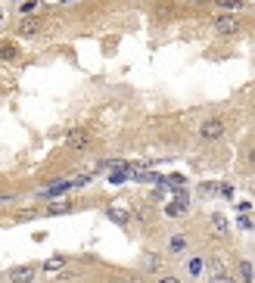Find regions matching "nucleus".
Here are the masks:
<instances>
[{
    "label": "nucleus",
    "instance_id": "aec40b11",
    "mask_svg": "<svg viewBox=\"0 0 255 283\" xmlns=\"http://www.w3.org/2000/svg\"><path fill=\"white\" fill-rule=\"evenodd\" d=\"M159 283H181V280H177V277H171V274H168V277H162Z\"/></svg>",
    "mask_w": 255,
    "mask_h": 283
},
{
    "label": "nucleus",
    "instance_id": "dca6fc26",
    "mask_svg": "<svg viewBox=\"0 0 255 283\" xmlns=\"http://www.w3.org/2000/svg\"><path fill=\"white\" fill-rule=\"evenodd\" d=\"M109 218H115L118 224H125V221H128V215H125L122 209H109Z\"/></svg>",
    "mask_w": 255,
    "mask_h": 283
},
{
    "label": "nucleus",
    "instance_id": "0eeeda50",
    "mask_svg": "<svg viewBox=\"0 0 255 283\" xmlns=\"http://www.w3.org/2000/svg\"><path fill=\"white\" fill-rule=\"evenodd\" d=\"M63 268H65V259H63V255H53V259H47L44 264H41V271H47V274L63 271Z\"/></svg>",
    "mask_w": 255,
    "mask_h": 283
},
{
    "label": "nucleus",
    "instance_id": "1a4fd4ad",
    "mask_svg": "<svg viewBox=\"0 0 255 283\" xmlns=\"http://www.w3.org/2000/svg\"><path fill=\"white\" fill-rule=\"evenodd\" d=\"M38 31H41V22L38 19H25L19 25V34H25V38H28V34H38Z\"/></svg>",
    "mask_w": 255,
    "mask_h": 283
},
{
    "label": "nucleus",
    "instance_id": "423d86ee",
    "mask_svg": "<svg viewBox=\"0 0 255 283\" xmlns=\"http://www.w3.org/2000/svg\"><path fill=\"white\" fill-rule=\"evenodd\" d=\"M168 252H171V255H184L187 252V237L174 234L171 239H168Z\"/></svg>",
    "mask_w": 255,
    "mask_h": 283
},
{
    "label": "nucleus",
    "instance_id": "6ab92c4d",
    "mask_svg": "<svg viewBox=\"0 0 255 283\" xmlns=\"http://www.w3.org/2000/svg\"><path fill=\"white\" fill-rule=\"evenodd\" d=\"M13 199H16L13 193H0V205H6V202H13Z\"/></svg>",
    "mask_w": 255,
    "mask_h": 283
},
{
    "label": "nucleus",
    "instance_id": "39448f33",
    "mask_svg": "<svg viewBox=\"0 0 255 283\" xmlns=\"http://www.w3.org/2000/svg\"><path fill=\"white\" fill-rule=\"evenodd\" d=\"M0 59H3V63H16V59H19V47H16L13 41H3V44H0Z\"/></svg>",
    "mask_w": 255,
    "mask_h": 283
},
{
    "label": "nucleus",
    "instance_id": "ddd939ff",
    "mask_svg": "<svg viewBox=\"0 0 255 283\" xmlns=\"http://www.w3.org/2000/svg\"><path fill=\"white\" fill-rule=\"evenodd\" d=\"M218 6L227 10V13H231V10H243V0H218Z\"/></svg>",
    "mask_w": 255,
    "mask_h": 283
},
{
    "label": "nucleus",
    "instance_id": "f8f14e48",
    "mask_svg": "<svg viewBox=\"0 0 255 283\" xmlns=\"http://www.w3.org/2000/svg\"><path fill=\"white\" fill-rule=\"evenodd\" d=\"M159 264H162V261H159V255H152V252H147V255H143V268H149V271H156V268H159Z\"/></svg>",
    "mask_w": 255,
    "mask_h": 283
},
{
    "label": "nucleus",
    "instance_id": "2eb2a0df",
    "mask_svg": "<svg viewBox=\"0 0 255 283\" xmlns=\"http://www.w3.org/2000/svg\"><path fill=\"white\" fill-rule=\"evenodd\" d=\"M209 283H236V280L231 277V274H224V271H218V274H212V277H209Z\"/></svg>",
    "mask_w": 255,
    "mask_h": 283
},
{
    "label": "nucleus",
    "instance_id": "f3484780",
    "mask_svg": "<svg viewBox=\"0 0 255 283\" xmlns=\"http://www.w3.org/2000/svg\"><path fill=\"white\" fill-rule=\"evenodd\" d=\"M199 271H202V261H199V259H193V261H190V274H193V277H196Z\"/></svg>",
    "mask_w": 255,
    "mask_h": 283
},
{
    "label": "nucleus",
    "instance_id": "7ed1b4c3",
    "mask_svg": "<svg viewBox=\"0 0 255 283\" xmlns=\"http://www.w3.org/2000/svg\"><path fill=\"white\" fill-rule=\"evenodd\" d=\"M65 147H69V150H87L90 147V131H84V128H72V131L65 134Z\"/></svg>",
    "mask_w": 255,
    "mask_h": 283
},
{
    "label": "nucleus",
    "instance_id": "4be33fe9",
    "mask_svg": "<svg viewBox=\"0 0 255 283\" xmlns=\"http://www.w3.org/2000/svg\"><path fill=\"white\" fill-rule=\"evenodd\" d=\"M0 280H3V277H0Z\"/></svg>",
    "mask_w": 255,
    "mask_h": 283
},
{
    "label": "nucleus",
    "instance_id": "9d476101",
    "mask_svg": "<svg viewBox=\"0 0 255 283\" xmlns=\"http://www.w3.org/2000/svg\"><path fill=\"white\" fill-rule=\"evenodd\" d=\"M65 212H72V202H50L47 205V215H65Z\"/></svg>",
    "mask_w": 255,
    "mask_h": 283
},
{
    "label": "nucleus",
    "instance_id": "6e6552de",
    "mask_svg": "<svg viewBox=\"0 0 255 283\" xmlns=\"http://www.w3.org/2000/svg\"><path fill=\"white\" fill-rule=\"evenodd\" d=\"M187 209H190V199H187V196H177V202H171L165 212H168V215H184Z\"/></svg>",
    "mask_w": 255,
    "mask_h": 283
},
{
    "label": "nucleus",
    "instance_id": "412c9836",
    "mask_svg": "<svg viewBox=\"0 0 255 283\" xmlns=\"http://www.w3.org/2000/svg\"><path fill=\"white\" fill-rule=\"evenodd\" d=\"M249 162H252V165H255V147H252V152H249Z\"/></svg>",
    "mask_w": 255,
    "mask_h": 283
},
{
    "label": "nucleus",
    "instance_id": "f257e3e1",
    "mask_svg": "<svg viewBox=\"0 0 255 283\" xmlns=\"http://www.w3.org/2000/svg\"><path fill=\"white\" fill-rule=\"evenodd\" d=\"M224 122L221 118H206V122L199 125V140H206V143H215V140H221L224 137Z\"/></svg>",
    "mask_w": 255,
    "mask_h": 283
},
{
    "label": "nucleus",
    "instance_id": "4468645a",
    "mask_svg": "<svg viewBox=\"0 0 255 283\" xmlns=\"http://www.w3.org/2000/svg\"><path fill=\"white\" fill-rule=\"evenodd\" d=\"M212 227H215V234H218V237H224V234H227V224H224V218H221V215L212 218Z\"/></svg>",
    "mask_w": 255,
    "mask_h": 283
},
{
    "label": "nucleus",
    "instance_id": "f03ea898",
    "mask_svg": "<svg viewBox=\"0 0 255 283\" xmlns=\"http://www.w3.org/2000/svg\"><path fill=\"white\" fill-rule=\"evenodd\" d=\"M212 28H215V34H221V38H231V34L240 31V22H236V16L231 13H221L212 19Z\"/></svg>",
    "mask_w": 255,
    "mask_h": 283
},
{
    "label": "nucleus",
    "instance_id": "a211bd4d",
    "mask_svg": "<svg viewBox=\"0 0 255 283\" xmlns=\"http://www.w3.org/2000/svg\"><path fill=\"white\" fill-rule=\"evenodd\" d=\"M31 10H38V0H28V3H22V13H31Z\"/></svg>",
    "mask_w": 255,
    "mask_h": 283
},
{
    "label": "nucleus",
    "instance_id": "9b49d317",
    "mask_svg": "<svg viewBox=\"0 0 255 283\" xmlns=\"http://www.w3.org/2000/svg\"><path fill=\"white\" fill-rule=\"evenodd\" d=\"M252 277H255V274H252V264H249V261H240V283H252Z\"/></svg>",
    "mask_w": 255,
    "mask_h": 283
},
{
    "label": "nucleus",
    "instance_id": "20e7f679",
    "mask_svg": "<svg viewBox=\"0 0 255 283\" xmlns=\"http://www.w3.org/2000/svg\"><path fill=\"white\" fill-rule=\"evenodd\" d=\"M6 280L10 283H31L35 280V268H28V264H25V268H16V271H10Z\"/></svg>",
    "mask_w": 255,
    "mask_h": 283
}]
</instances>
